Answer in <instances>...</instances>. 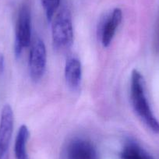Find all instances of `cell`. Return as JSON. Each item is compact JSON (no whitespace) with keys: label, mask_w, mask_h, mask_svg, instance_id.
<instances>
[{"label":"cell","mask_w":159,"mask_h":159,"mask_svg":"<svg viewBox=\"0 0 159 159\" xmlns=\"http://www.w3.org/2000/svg\"><path fill=\"white\" fill-rule=\"evenodd\" d=\"M14 126V115L10 105L2 108L0 117V159L6 154L10 147Z\"/></svg>","instance_id":"8992f818"},{"label":"cell","mask_w":159,"mask_h":159,"mask_svg":"<svg viewBox=\"0 0 159 159\" xmlns=\"http://www.w3.org/2000/svg\"><path fill=\"white\" fill-rule=\"evenodd\" d=\"M28 64L32 80L35 82L40 80L45 74L47 65L46 47L40 38H34L31 42Z\"/></svg>","instance_id":"277c9868"},{"label":"cell","mask_w":159,"mask_h":159,"mask_svg":"<svg viewBox=\"0 0 159 159\" xmlns=\"http://www.w3.org/2000/svg\"><path fill=\"white\" fill-rule=\"evenodd\" d=\"M123 19V13L119 8H116L105 16L100 26V37L102 45L105 48L111 45L118 27Z\"/></svg>","instance_id":"52a82bcc"},{"label":"cell","mask_w":159,"mask_h":159,"mask_svg":"<svg viewBox=\"0 0 159 159\" xmlns=\"http://www.w3.org/2000/svg\"><path fill=\"white\" fill-rule=\"evenodd\" d=\"M120 156L122 159H154L149 153L134 141H129L124 145Z\"/></svg>","instance_id":"30bf717a"},{"label":"cell","mask_w":159,"mask_h":159,"mask_svg":"<svg viewBox=\"0 0 159 159\" xmlns=\"http://www.w3.org/2000/svg\"><path fill=\"white\" fill-rule=\"evenodd\" d=\"M5 70V58L3 54L0 53V77L2 76Z\"/></svg>","instance_id":"4fadbf2b"},{"label":"cell","mask_w":159,"mask_h":159,"mask_svg":"<svg viewBox=\"0 0 159 159\" xmlns=\"http://www.w3.org/2000/svg\"><path fill=\"white\" fill-rule=\"evenodd\" d=\"M65 159H98L97 149L90 140L73 139L66 148Z\"/></svg>","instance_id":"5b68a950"},{"label":"cell","mask_w":159,"mask_h":159,"mask_svg":"<svg viewBox=\"0 0 159 159\" xmlns=\"http://www.w3.org/2000/svg\"><path fill=\"white\" fill-rule=\"evenodd\" d=\"M65 79L72 90H77L82 80L81 62L77 58L71 57L66 60L65 66Z\"/></svg>","instance_id":"ba28073f"},{"label":"cell","mask_w":159,"mask_h":159,"mask_svg":"<svg viewBox=\"0 0 159 159\" xmlns=\"http://www.w3.org/2000/svg\"><path fill=\"white\" fill-rule=\"evenodd\" d=\"M29 139V129L27 126L22 125L19 128L14 145V154L16 159H29L27 144Z\"/></svg>","instance_id":"9c48e42d"},{"label":"cell","mask_w":159,"mask_h":159,"mask_svg":"<svg viewBox=\"0 0 159 159\" xmlns=\"http://www.w3.org/2000/svg\"><path fill=\"white\" fill-rule=\"evenodd\" d=\"M52 37L55 48L58 50L68 49L73 43V26L71 13L63 7L53 18Z\"/></svg>","instance_id":"7a4b0ae2"},{"label":"cell","mask_w":159,"mask_h":159,"mask_svg":"<svg viewBox=\"0 0 159 159\" xmlns=\"http://www.w3.org/2000/svg\"><path fill=\"white\" fill-rule=\"evenodd\" d=\"M154 48L156 52L159 53V14L157 18L155 26V33H154Z\"/></svg>","instance_id":"7c38bea8"},{"label":"cell","mask_w":159,"mask_h":159,"mask_svg":"<svg viewBox=\"0 0 159 159\" xmlns=\"http://www.w3.org/2000/svg\"><path fill=\"white\" fill-rule=\"evenodd\" d=\"M60 2L61 0H42V7L48 22H51L54 18V15L59 7Z\"/></svg>","instance_id":"8fae6325"},{"label":"cell","mask_w":159,"mask_h":159,"mask_svg":"<svg viewBox=\"0 0 159 159\" xmlns=\"http://www.w3.org/2000/svg\"><path fill=\"white\" fill-rule=\"evenodd\" d=\"M130 99L133 108L140 120L150 130L158 134L159 121L148 100L144 78L137 70H134L131 73Z\"/></svg>","instance_id":"6da1fadb"},{"label":"cell","mask_w":159,"mask_h":159,"mask_svg":"<svg viewBox=\"0 0 159 159\" xmlns=\"http://www.w3.org/2000/svg\"><path fill=\"white\" fill-rule=\"evenodd\" d=\"M32 16L31 7L26 0L21 4L16 18L15 32V54L19 56L24 48L31 44Z\"/></svg>","instance_id":"3957f363"}]
</instances>
